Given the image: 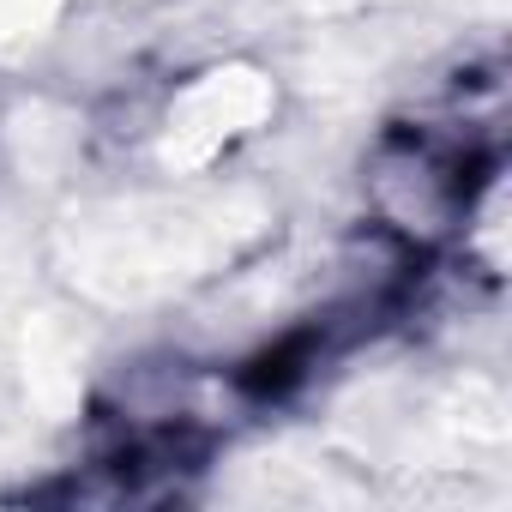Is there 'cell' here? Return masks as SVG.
<instances>
[{
  "mask_svg": "<svg viewBox=\"0 0 512 512\" xmlns=\"http://www.w3.org/2000/svg\"><path fill=\"white\" fill-rule=\"evenodd\" d=\"M272 79L253 67H217L205 79H193L175 103H169V127H163V163L169 169H199L211 163L223 145H235L241 133H253L272 115Z\"/></svg>",
  "mask_w": 512,
  "mask_h": 512,
  "instance_id": "obj_1",
  "label": "cell"
},
{
  "mask_svg": "<svg viewBox=\"0 0 512 512\" xmlns=\"http://www.w3.org/2000/svg\"><path fill=\"white\" fill-rule=\"evenodd\" d=\"M61 0H0V49H25L49 31Z\"/></svg>",
  "mask_w": 512,
  "mask_h": 512,
  "instance_id": "obj_2",
  "label": "cell"
}]
</instances>
